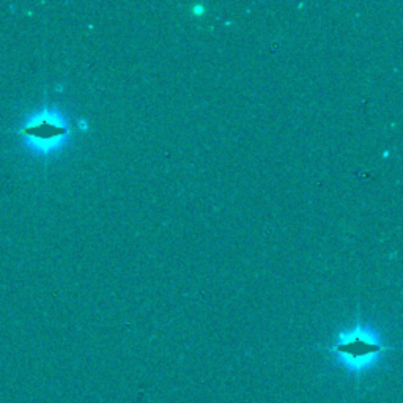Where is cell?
Wrapping results in <instances>:
<instances>
[{
    "mask_svg": "<svg viewBox=\"0 0 403 403\" xmlns=\"http://www.w3.org/2000/svg\"><path fill=\"white\" fill-rule=\"evenodd\" d=\"M383 348L377 344H372L371 340H366L364 337H353L345 342H342L334 348V352L347 354L348 358H366L368 354L380 353Z\"/></svg>",
    "mask_w": 403,
    "mask_h": 403,
    "instance_id": "cell-1",
    "label": "cell"
},
{
    "mask_svg": "<svg viewBox=\"0 0 403 403\" xmlns=\"http://www.w3.org/2000/svg\"><path fill=\"white\" fill-rule=\"evenodd\" d=\"M21 132L27 134V136L37 137V139H43V140H49V139H56L60 136H65L68 130L65 126H60L49 122V120H43L33 126H27L24 130H21Z\"/></svg>",
    "mask_w": 403,
    "mask_h": 403,
    "instance_id": "cell-2",
    "label": "cell"
}]
</instances>
